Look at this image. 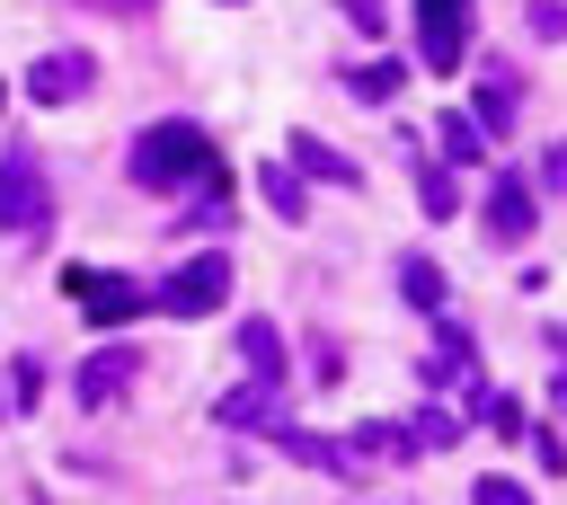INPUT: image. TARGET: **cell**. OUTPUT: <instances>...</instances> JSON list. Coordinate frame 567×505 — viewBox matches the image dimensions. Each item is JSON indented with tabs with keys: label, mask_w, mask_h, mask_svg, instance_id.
<instances>
[{
	"label": "cell",
	"mask_w": 567,
	"mask_h": 505,
	"mask_svg": "<svg viewBox=\"0 0 567 505\" xmlns=\"http://www.w3.org/2000/svg\"><path fill=\"white\" fill-rule=\"evenodd\" d=\"M443 159H478V124L470 115H443Z\"/></svg>",
	"instance_id": "obj_18"
},
{
	"label": "cell",
	"mask_w": 567,
	"mask_h": 505,
	"mask_svg": "<svg viewBox=\"0 0 567 505\" xmlns=\"http://www.w3.org/2000/svg\"><path fill=\"white\" fill-rule=\"evenodd\" d=\"M257 186H266V204H275L284 221H301V213H310V195H301V177H292V168H266Z\"/></svg>",
	"instance_id": "obj_15"
},
{
	"label": "cell",
	"mask_w": 567,
	"mask_h": 505,
	"mask_svg": "<svg viewBox=\"0 0 567 505\" xmlns=\"http://www.w3.org/2000/svg\"><path fill=\"white\" fill-rule=\"evenodd\" d=\"M416 159V151H408ZM416 204L434 213V221H452L461 213V186H452V168H434V159H416Z\"/></svg>",
	"instance_id": "obj_12"
},
{
	"label": "cell",
	"mask_w": 567,
	"mask_h": 505,
	"mask_svg": "<svg viewBox=\"0 0 567 505\" xmlns=\"http://www.w3.org/2000/svg\"><path fill=\"white\" fill-rule=\"evenodd\" d=\"M470 505H532V487H523V478H478Z\"/></svg>",
	"instance_id": "obj_20"
},
{
	"label": "cell",
	"mask_w": 567,
	"mask_h": 505,
	"mask_svg": "<svg viewBox=\"0 0 567 505\" xmlns=\"http://www.w3.org/2000/svg\"><path fill=\"white\" fill-rule=\"evenodd\" d=\"M124 168H133V186H195V177H213V142L195 133V115H168V124L133 133Z\"/></svg>",
	"instance_id": "obj_1"
},
{
	"label": "cell",
	"mask_w": 567,
	"mask_h": 505,
	"mask_svg": "<svg viewBox=\"0 0 567 505\" xmlns=\"http://www.w3.org/2000/svg\"><path fill=\"white\" fill-rule=\"evenodd\" d=\"M239 354H248V372H266V381H284V337H275L266 319H248V328H239Z\"/></svg>",
	"instance_id": "obj_14"
},
{
	"label": "cell",
	"mask_w": 567,
	"mask_h": 505,
	"mask_svg": "<svg viewBox=\"0 0 567 505\" xmlns=\"http://www.w3.org/2000/svg\"><path fill=\"white\" fill-rule=\"evenodd\" d=\"M221 292H230V257H186V266H168V284L151 292L168 319H195V310H221Z\"/></svg>",
	"instance_id": "obj_2"
},
{
	"label": "cell",
	"mask_w": 567,
	"mask_h": 505,
	"mask_svg": "<svg viewBox=\"0 0 567 505\" xmlns=\"http://www.w3.org/2000/svg\"><path fill=\"white\" fill-rule=\"evenodd\" d=\"M558 186H567V151L549 142V151H540V186H532V195H558Z\"/></svg>",
	"instance_id": "obj_22"
},
{
	"label": "cell",
	"mask_w": 567,
	"mask_h": 505,
	"mask_svg": "<svg viewBox=\"0 0 567 505\" xmlns=\"http://www.w3.org/2000/svg\"><path fill=\"white\" fill-rule=\"evenodd\" d=\"M558 27H567V9H558V0H532V35H549V44H558Z\"/></svg>",
	"instance_id": "obj_23"
},
{
	"label": "cell",
	"mask_w": 567,
	"mask_h": 505,
	"mask_svg": "<svg viewBox=\"0 0 567 505\" xmlns=\"http://www.w3.org/2000/svg\"><path fill=\"white\" fill-rule=\"evenodd\" d=\"M346 89H354V97H390V89H399V62H354Z\"/></svg>",
	"instance_id": "obj_16"
},
{
	"label": "cell",
	"mask_w": 567,
	"mask_h": 505,
	"mask_svg": "<svg viewBox=\"0 0 567 505\" xmlns=\"http://www.w3.org/2000/svg\"><path fill=\"white\" fill-rule=\"evenodd\" d=\"M0 416H9V399H0Z\"/></svg>",
	"instance_id": "obj_25"
},
{
	"label": "cell",
	"mask_w": 567,
	"mask_h": 505,
	"mask_svg": "<svg viewBox=\"0 0 567 505\" xmlns=\"http://www.w3.org/2000/svg\"><path fill=\"white\" fill-rule=\"evenodd\" d=\"M337 9H346L363 35H381V27H390V0H337Z\"/></svg>",
	"instance_id": "obj_21"
},
{
	"label": "cell",
	"mask_w": 567,
	"mask_h": 505,
	"mask_svg": "<svg viewBox=\"0 0 567 505\" xmlns=\"http://www.w3.org/2000/svg\"><path fill=\"white\" fill-rule=\"evenodd\" d=\"M89 80H97L89 53H35V62H27V97H35V106H71V97H89Z\"/></svg>",
	"instance_id": "obj_6"
},
{
	"label": "cell",
	"mask_w": 567,
	"mask_h": 505,
	"mask_svg": "<svg viewBox=\"0 0 567 505\" xmlns=\"http://www.w3.org/2000/svg\"><path fill=\"white\" fill-rule=\"evenodd\" d=\"M532 213H540V195L523 177H487V230L496 239H532Z\"/></svg>",
	"instance_id": "obj_9"
},
{
	"label": "cell",
	"mask_w": 567,
	"mask_h": 505,
	"mask_svg": "<svg viewBox=\"0 0 567 505\" xmlns=\"http://www.w3.org/2000/svg\"><path fill=\"white\" fill-rule=\"evenodd\" d=\"M292 168L319 177V186H363V159L337 151V142H319V133H292Z\"/></svg>",
	"instance_id": "obj_8"
},
{
	"label": "cell",
	"mask_w": 567,
	"mask_h": 505,
	"mask_svg": "<svg viewBox=\"0 0 567 505\" xmlns=\"http://www.w3.org/2000/svg\"><path fill=\"white\" fill-rule=\"evenodd\" d=\"M89 9H151V0H89Z\"/></svg>",
	"instance_id": "obj_24"
},
{
	"label": "cell",
	"mask_w": 567,
	"mask_h": 505,
	"mask_svg": "<svg viewBox=\"0 0 567 505\" xmlns=\"http://www.w3.org/2000/svg\"><path fill=\"white\" fill-rule=\"evenodd\" d=\"M461 44H470V0H416V62L461 71Z\"/></svg>",
	"instance_id": "obj_3"
},
{
	"label": "cell",
	"mask_w": 567,
	"mask_h": 505,
	"mask_svg": "<svg viewBox=\"0 0 567 505\" xmlns=\"http://www.w3.org/2000/svg\"><path fill=\"white\" fill-rule=\"evenodd\" d=\"M62 284L89 301V328H124V319H142V310H151V292H142L133 275H89V266H71Z\"/></svg>",
	"instance_id": "obj_4"
},
{
	"label": "cell",
	"mask_w": 567,
	"mask_h": 505,
	"mask_svg": "<svg viewBox=\"0 0 567 505\" xmlns=\"http://www.w3.org/2000/svg\"><path fill=\"white\" fill-rule=\"evenodd\" d=\"M505 106H514V80H505V71H496V80H487V106H478V115H470V124H487V133H505V124H514V115H505Z\"/></svg>",
	"instance_id": "obj_17"
},
{
	"label": "cell",
	"mask_w": 567,
	"mask_h": 505,
	"mask_svg": "<svg viewBox=\"0 0 567 505\" xmlns=\"http://www.w3.org/2000/svg\"><path fill=\"white\" fill-rule=\"evenodd\" d=\"M0 97H9V89H0Z\"/></svg>",
	"instance_id": "obj_26"
},
{
	"label": "cell",
	"mask_w": 567,
	"mask_h": 505,
	"mask_svg": "<svg viewBox=\"0 0 567 505\" xmlns=\"http://www.w3.org/2000/svg\"><path fill=\"white\" fill-rule=\"evenodd\" d=\"M221 425H239V434H248V425H284V408H275V381H248V390H230V399H221Z\"/></svg>",
	"instance_id": "obj_11"
},
{
	"label": "cell",
	"mask_w": 567,
	"mask_h": 505,
	"mask_svg": "<svg viewBox=\"0 0 567 505\" xmlns=\"http://www.w3.org/2000/svg\"><path fill=\"white\" fill-rule=\"evenodd\" d=\"M399 292H408L416 310H443V266H434V257H399Z\"/></svg>",
	"instance_id": "obj_13"
},
{
	"label": "cell",
	"mask_w": 567,
	"mask_h": 505,
	"mask_svg": "<svg viewBox=\"0 0 567 505\" xmlns=\"http://www.w3.org/2000/svg\"><path fill=\"white\" fill-rule=\"evenodd\" d=\"M133 372H142L133 346H97V354L80 363V408H115V399L133 390Z\"/></svg>",
	"instance_id": "obj_7"
},
{
	"label": "cell",
	"mask_w": 567,
	"mask_h": 505,
	"mask_svg": "<svg viewBox=\"0 0 567 505\" xmlns=\"http://www.w3.org/2000/svg\"><path fill=\"white\" fill-rule=\"evenodd\" d=\"M53 213V186H44V168L27 159V151H9L0 159V230H35Z\"/></svg>",
	"instance_id": "obj_5"
},
{
	"label": "cell",
	"mask_w": 567,
	"mask_h": 505,
	"mask_svg": "<svg viewBox=\"0 0 567 505\" xmlns=\"http://www.w3.org/2000/svg\"><path fill=\"white\" fill-rule=\"evenodd\" d=\"M266 434H275V443H284L292 461L328 470V478H346V470H354V443H328V434H310V425H292V416H284V425H266Z\"/></svg>",
	"instance_id": "obj_10"
},
{
	"label": "cell",
	"mask_w": 567,
	"mask_h": 505,
	"mask_svg": "<svg viewBox=\"0 0 567 505\" xmlns=\"http://www.w3.org/2000/svg\"><path fill=\"white\" fill-rule=\"evenodd\" d=\"M9 390H18L9 408H35V390H44V363H35V354H18V363H9Z\"/></svg>",
	"instance_id": "obj_19"
}]
</instances>
